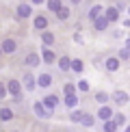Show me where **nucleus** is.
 Segmentation results:
<instances>
[{"instance_id": "24", "label": "nucleus", "mask_w": 130, "mask_h": 132, "mask_svg": "<svg viewBox=\"0 0 130 132\" xmlns=\"http://www.w3.org/2000/svg\"><path fill=\"white\" fill-rule=\"evenodd\" d=\"M83 117H85V115H83V113H78V111L72 113V121H83Z\"/></svg>"}, {"instance_id": "18", "label": "nucleus", "mask_w": 130, "mask_h": 132, "mask_svg": "<svg viewBox=\"0 0 130 132\" xmlns=\"http://www.w3.org/2000/svg\"><path fill=\"white\" fill-rule=\"evenodd\" d=\"M43 61H46V63H52V61H54V52H52V50H43Z\"/></svg>"}, {"instance_id": "9", "label": "nucleus", "mask_w": 130, "mask_h": 132, "mask_svg": "<svg viewBox=\"0 0 130 132\" xmlns=\"http://www.w3.org/2000/svg\"><path fill=\"white\" fill-rule=\"evenodd\" d=\"M48 9H50V11H56V13H59V11L63 9V7H61V0H48Z\"/></svg>"}, {"instance_id": "6", "label": "nucleus", "mask_w": 130, "mask_h": 132, "mask_svg": "<svg viewBox=\"0 0 130 132\" xmlns=\"http://www.w3.org/2000/svg\"><path fill=\"white\" fill-rule=\"evenodd\" d=\"M104 15L108 18V22H115V20L119 18V11H117L115 7H111V9H106V13H104Z\"/></svg>"}, {"instance_id": "26", "label": "nucleus", "mask_w": 130, "mask_h": 132, "mask_svg": "<svg viewBox=\"0 0 130 132\" xmlns=\"http://www.w3.org/2000/svg\"><path fill=\"white\" fill-rule=\"evenodd\" d=\"M83 123H85V126H93V117H91V115H85V117H83Z\"/></svg>"}, {"instance_id": "27", "label": "nucleus", "mask_w": 130, "mask_h": 132, "mask_svg": "<svg viewBox=\"0 0 130 132\" xmlns=\"http://www.w3.org/2000/svg\"><path fill=\"white\" fill-rule=\"evenodd\" d=\"M59 18H61V20H67V18H69V11H67V9H61V11H59Z\"/></svg>"}, {"instance_id": "3", "label": "nucleus", "mask_w": 130, "mask_h": 132, "mask_svg": "<svg viewBox=\"0 0 130 132\" xmlns=\"http://www.w3.org/2000/svg\"><path fill=\"white\" fill-rule=\"evenodd\" d=\"M56 102H59V97H56V95H48L46 100H43V104H46V108H48V111H52V108L56 106Z\"/></svg>"}, {"instance_id": "30", "label": "nucleus", "mask_w": 130, "mask_h": 132, "mask_svg": "<svg viewBox=\"0 0 130 132\" xmlns=\"http://www.w3.org/2000/svg\"><path fill=\"white\" fill-rule=\"evenodd\" d=\"M124 121H126V117H124V115H117V117H115V123H117V126H121Z\"/></svg>"}, {"instance_id": "29", "label": "nucleus", "mask_w": 130, "mask_h": 132, "mask_svg": "<svg viewBox=\"0 0 130 132\" xmlns=\"http://www.w3.org/2000/svg\"><path fill=\"white\" fill-rule=\"evenodd\" d=\"M95 100H98V102H106V93H102V91H100V93L95 95Z\"/></svg>"}, {"instance_id": "2", "label": "nucleus", "mask_w": 130, "mask_h": 132, "mask_svg": "<svg viewBox=\"0 0 130 132\" xmlns=\"http://www.w3.org/2000/svg\"><path fill=\"white\" fill-rule=\"evenodd\" d=\"M98 117H100V119H104V121H108V119L113 117V111H111L108 106H102V108H100V113H98Z\"/></svg>"}, {"instance_id": "17", "label": "nucleus", "mask_w": 130, "mask_h": 132, "mask_svg": "<svg viewBox=\"0 0 130 132\" xmlns=\"http://www.w3.org/2000/svg\"><path fill=\"white\" fill-rule=\"evenodd\" d=\"M46 26H48L46 18H35V28H46Z\"/></svg>"}, {"instance_id": "5", "label": "nucleus", "mask_w": 130, "mask_h": 132, "mask_svg": "<svg viewBox=\"0 0 130 132\" xmlns=\"http://www.w3.org/2000/svg\"><path fill=\"white\" fill-rule=\"evenodd\" d=\"M37 85H39V87H50V85H52V78H50L48 74H41L39 80H37Z\"/></svg>"}, {"instance_id": "10", "label": "nucleus", "mask_w": 130, "mask_h": 132, "mask_svg": "<svg viewBox=\"0 0 130 132\" xmlns=\"http://www.w3.org/2000/svg\"><path fill=\"white\" fill-rule=\"evenodd\" d=\"M119 67V59H108V61H106V69L108 71H115Z\"/></svg>"}, {"instance_id": "20", "label": "nucleus", "mask_w": 130, "mask_h": 132, "mask_svg": "<svg viewBox=\"0 0 130 132\" xmlns=\"http://www.w3.org/2000/svg\"><path fill=\"white\" fill-rule=\"evenodd\" d=\"M35 113H37V115H41V117H46V115H48V113H46V108H43L39 102H35Z\"/></svg>"}, {"instance_id": "12", "label": "nucleus", "mask_w": 130, "mask_h": 132, "mask_svg": "<svg viewBox=\"0 0 130 132\" xmlns=\"http://www.w3.org/2000/svg\"><path fill=\"white\" fill-rule=\"evenodd\" d=\"M26 63H28V65H35V67H37V65H39V56H37L35 52H30L28 56H26Z\"/></svg>"}, {"instance_id": "11", "label": "nucleus", "mask_w": 130, "mask_h": 132, "mask_svg": "<svg viewBox=\"0 0 130 132\" xmlns=\"http://www.w3.org/2000/svg\"><path fill=\"white\" fill-rule=\"evenodd\" d=\"M115 102H117V104H126V102H128V93L117 91V93H115Z\"/></svg>"}, {"instance_id": "8", "label": "nucleus", "mask_w": 130, "mask_h": 132, "mask_svg": "<svg viewBox=\"0 0 130 132\" xmlns=\"http://www.w3.org/2000/svg\"><path fill=\"white\" fill-rule=\"evenodd\" d=\"M106 26H108V18H104V15H102V18L95 20V28H98V30H104Z\"/></svg>"}, {"instance_id": "33", "label": "nucleus", "mask_w": 130, "mask_h": 132, "mask_svg": "<svg viewBox=\"0 0 130 132\" xmlns=\"http://www.w3.org/2000/svg\"><path fill=\"white\" fill-rule=\"evenodd\" d=\"M126 132H130V128H128V130H126Z\"/></svg>"}, {"instance_id": "32", "label": "nucleus", "mask_w": 130, "mask_h": 132, "mask_svg": "<svg viewBox=\"0 0 130 132\" xmlns=\"http://www.w3.org/2000/svg\"><path fill=\"white\" fill-rule=\"evenodd\" d=\"M72 2H74V4H78V2H80V0H72Z\"/></svg>"}, {"instance_id": "23", "label": "nucleus", "mask_w": 130, "mask_h": 132, "mask_svg": "<svg viewBox=\"0 0 130 132\" xmlns=\"http://www.w3.org/2000/svg\"><path fill=\"white\" fill-rule=\"evenodd\" d=\"M24 80H26V87H28V89H35V80H32V76H30V74H26V78H24Z\"/></svg>"}, {"instance_id": "21", "label": "nucleus", "mask_w": 130, "mask_h": 132, "mask_svg": "<svg viewBox=\"0 0 130 132\" xmlns=\"http://www.w3.org/2000/svg\"><path fill=\"white\" fill-rule=\"evenodd\" d=\"M65 104H67V106H76L78 100H76V95H65Z\"/></svg>"}, {"instance_id": "19", "label": "nucleus", "mask_w": 130, "mask_h": 132, "mask_svg": "<svg viewBox=\"0 0 130 132\" xmlns=\"http://www.w3.org/2000/svg\"><path fill=\"white\" fill-rule=\"evenodd\" d=\"M104 130L106 132H115L117 130V123L115 121H104Z\"/></svg>"}, {"instance_id": "22", "label": "nucleus", "mask_w": 130, "mask_h": 132, "mask_svg": "<svg viewBox=\"0 0 130 132\" xmlns=\"http://www.w3.org/2000/svg\"><path fill=\"white\" fill-rule=\"evenodd\" d=\"M72 69H74V71H83V61L74 59V61H72Z\"/></svg>"}, {"instance_id": "14", "label": "nucleus", "mask_w": 130, "mask_h": 132, "mask_svg": "<svg viewBox=\"0 0 130 132\" xmlns=\"http://www.w3.org/2000/svg\"><path fill=\"white\" fill-rule=\"evenodd\" d=\"M0 117H2V121H9V119H13V113H11L9 108H2V111H0Z\"/></svg>"}, {"instance_id": "15", "label": "nucleus", "mask_w": 130, "mask_h": 132, "mask_svg": "<svg viewBox=\"0 0 130 132\" xmlns=\"http://www.w3.org/2000/svg\"><path fill=\"white\" fill-rule=\"evenodd\" d=\"M41 39H43V43H46V46H50V43H54V35H52V32H43Z\"/></svg>"}, {"instance_id": "4", "label": "nucleus", "mask_w": 130, "mask_h": 132, "mask_svg": "<svg viewBox=\"0 0 130 132\" xmlns=\"http://www.w3.org/2000/svg\"><path fill=\"white\" fill-rule=\"evenodd\" d=\"M2 50L7 52V54L15 52V41H13V39H4V43H2Z\"/></svg>"}, {"instance_id": "25", "label": "nucleus", "mask_w": 130, "mask_h": 132, "mask_svg": "<svg viewBox=\"0 0 130 132\" xmlns=\"http://www.w3.org/2000/svg\"><path fill=\"white\" fill-rule=\"evenodd\" d=\"M78 89H80V91H89V82H87V80H80V82H78Z\"/></svg>"}, {"instance_id": "1", "label": "nucleus", "mask_w": 130, "mask_h": 132, "mask_svg": "<svg viewBox=\"0 0 130 132\" xmlns=\"http://www.w3.org/2000/svg\"><path fill=\"white\" fill-rule=\"evenodd\" d=\"M7 89H9V93H13V95H20V93H22V87H20L18 80H11L7 85Z\"/></svg>"}, {"instance_id": "28", "label": "nucleus", "mask_w": 130, "mask_h": 132, "mask_svg": "<svg viewBox=\"0 0 130 132\" xmlns=\"http://www.w3.org/2000/svg\"><path fill=\"white\" fill-rule=\"evenodd\" d=\"M74 85H65V95H74Z\"/></svg>"}, {"instance_id": "7", "label": "nucleus", "mask_w": 130, "mask_h": 132, "mask_svg": "<svg viewBox=\"0 0 130 132\" xmlns=\"http://www.w3.org/2000/svg\"><path fill=\"white\" fill-rule=\"evenodd\" d=\"M18 15H20V18H28V15H30V7H28V4H20V7H18Z\"/></svg>"}, {"instance_id": "16", "label": "nucleus", "mask_w": 130, "mask_h": 132, "mask_svg": "<svg viewBox=\"0 0 130 132\" xmlns=\"http://www.w3.org/2000/svg\"><path fill=\"white\" fill-rule=\"evenodd\" d=\"M59 67H61V69H69V67H72V61H69L67 56H63L61 61H59Z\"/></svg>"}, {"instance_id": "13", "label": "nucleus", "mask_w": 130, "mask_h": 132, "mask_svg": "<svg viewBox=\"0 0 130 132\" xmlns=\"http://www.w3.org/2000/svg\"><path fill=\"white\" fill-rule=\"evenodd\" d=\"M100 13H102V7H93V9H91V13H89V18H91V20L95 22L98 18H102Z\"/></svg>"}, {"instance_id": "31", "label": "nucleus", "mask_w": 130, "mask_h": 132, "mask_svg": "<svg viewBox=\"0 0 130 132\" xmlns=\"http://www.w3.org/2000/svg\"><path fill=\"white\" fill-rule=\"evenodd\" d=\"M32 2H35V4H39V2H43V0H32Z\"/></svg>"}]
</instances>
